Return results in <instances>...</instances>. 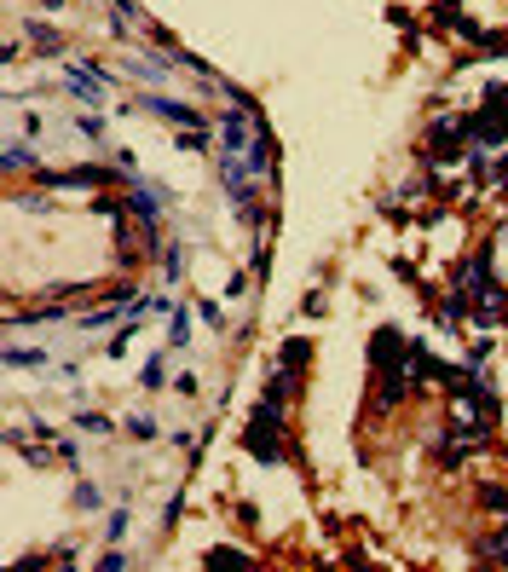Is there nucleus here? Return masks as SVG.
I'll list each match as a JSON object with an SVG mask.
<instances>
[{
  "instance_id": "obj_1",
  "label": "nucleus",
  "mask_w": 508,
  "mask_h": 572,
  "mask_svg": "<svg viewBox=\"0 0 508 572\" xmlns=\"http://www.w3.org/2000/svg\"><path fill=\"white\" fill-rule=\"evenodd\" d=\"M122 168L116 162H81V168H41L35 174V186H46V191H104V186H116V191H127L133 179H116Z\"/></svg>"
},
{
  "instance_id": "obj_2",
  "label": "nucleus",
  "mask_w": 508,
  "mask_h": 572,
  "mask_svg": "<svg viewBox=\"0 0 508 572\" xmlns=\"http://www.w3.org/2000/svg\"><path fill=\"white\" fill-rule=\"evenodd\" d=\"M243 452L254 462H283V405L260 399V410H254L249 428H243Z\"/></svg>"
},
{
  "instance_id": "obj_3",
  "label": "nucleus",
  "mask_w": 508,
  "mask_h": 572,
  "mask_svg": "<svg viewBox=\"0 0 508 572\" xmlns=\"http://www.w3.org/2000/svg\"><path fill=\"white\" fill-rule=\"evenodd\" d=\"M422 156H428V168H445L456 162V156H468V139L456 133V121H428V133H422Z\"/></svg>"
},
{
  "instance_id": "obj_4",
  "label": "nucleus",
  "mask_w": 508,
  "mask_h": 572,
  "mask_svg": "<svg viewBox=\"0 0 508 572\" xmlns=\"http://www.w3.org/2000/svg\"><path fill=\"white\" fill-rule=\"evenodd\" d=\"M410 359V342L398 324H376V336H370V370H405Z\"/></svg>"
},
{
  "instance_id": "obj_5",
  "label": "nucleus",
  "mask_w": 508,
  "mask_h": 572,
  "mask_svg": "<svg viewBox=\"0 0 508 572\" xmlns=\"http://www.w3.org/2000/svg\"><path fill=\"white\" fill-rule=\"evenodd\" d=\"M133 111H144V116H156V121H174V128H202V116L191 111V104H179V99H168L162 87H151V93H139L133 99Z\"/></svg>"
},
{
  "instance_id": "obj_6",
  "label": "nucleus",
  "mask_w": 508,
  "mask_h": 572,
  "mask_svg": "<svg viewBox=\"0 0 508 572\" xmlns=\"http://www.w3.org/2000/svg\"><path fill=\"white\" fill-rule=\"evenodd\" d=\"M122 197H127L133 220H162V209H174V191H162L156 179H133Z\"/></svg>"
},
{
  "instance_id": "obj_7",
  "label": "nucleus",
  "mask_w": 508,
  "mask_h": 572,
  "mask_svg": "<svg viewBox=\"0 0 508 572\" xmlns=\"http://www.w3.org/2000/svg\"><path fill=\"white\" fill-rule=\"evenodd\" d=\"M64 93H70V99H76V104H87V111H99V104L111 99L116 87H104V81L93 76L87 64H64Z\"/></svg>"
},
{
  "instance_id": "obj_8",
  "label": "nucleus",
  "mask_w": 508,
  "mask_h": 572,
  "mask_svg": "<svg viewBox=\"0 0 508 572\" xmlns=\"http://www.w3.org/2000/svg\"><path fill=\"white\" fill-rule=\"evenodd\" d=\"M474 324L508 330V289H503V278H497V284H486V289L474 295Z\"/></svg>"
},
{
  "instance_id": "obj_9",
  "label": "nucleus",
  "mask_w": 508,
  "mask_h": 572,
  "mask_svg": "<svg viewBox=\"0 0 508 572\" xmlns=\"http://www.w3.org/2000/svg\"><path fill=\"white\" fill-rule=\"evenodd\" d=\"M23 35L35 41V58H64V53H70V46H64V35H58L46 18H23Z\"/></svg>"
},
{
  "instance_id": "obj_10",
  "label": "nucleus",
  "mask_w": 508,
  "mask_h": 572,
  "mask_svg": "<svg viewBox=\"0 0 508 572\" xmlns=\"http://www.w3.org/2000/svg\"><path fill=\"white\" fill-rule=\"evenodd\" d=\"M168 352H174V347H156L151 359H144V370H139V387H144V394H162V387L174 382V370H168Z\"/></svg>"
},
{
  "instance_id": "obj_11",
  "label": "nucleus",
  "mask_w": 508,
  "mask_h": 572,
  "mask_svg": "<svg viewBox=\"0 0 508 572\" xmlns=\"http://www.w3.org/2000/svg\"><path fill=\"white\" fill-rule=\"evenodd\" d=\"M202 567H209V572H249V567H254V555L232 550V543H220V550H209V555H202Z\"/></svg>"
},
{
  "instance_id": "obj_12",
  "label": "nucleus",
  "mask_w": 508,
  "mask_h": 572,
  "mask_svg": "<svg viewBox=\"0 0 508 572\" xmlns=\"http://www.w3.org/2000/svg\"><path fill=\"white\" fill-rule=\"evenodd\" d=\"M277 364L300 376V370H307V364H312V342H307V336H289V342L277 347Z\"/></svg>"
},
{
  "instance_id": "obj_13",
  "label": "nucleus",
  "mask_w": 508,
  "mask_h": 572,
  "mask_svg": "<svg viewBox=\"0 0 508 572\" xmlns=\"http://www.w3.org/2000/svg\"><path fill=\"white\" fill-rule=\"evenodd\" d=\"M0 162H6V174H41V151L35 145H6Z\"/></svg>"
},
{
  "instance_id": "obj_14",
  "label": "nucleus",
  "mask_w": 508,
  "mask_h": 572,
  "mask_svg": "<svg viewBox=\"0 0 508 572\" xmlns=\"http://www.w3.org/2000/svg\"><path fill=\"white\" fill-rule=\"evenodd\" d=\"M127 319V307H99V312H87V319H76V330H87V336H99V330H111V324H122Z\"/></svg>"
},
{
  "instance_id": "obj_15",
  "label": "nucleus",
  "mask_w": 508,
  "mask_h": 572,
  "mask_svg": "<svg viewBox=\"0 0 508 572\" xmlns=\"http://www.w3.org/2000/svg\"><path fill=\"white\" fill-rule=\"evenodd\" d=\"M168 347H191V307H174L168 312Z\"/></svg>"
},
{
  "instance_id": "obj_16",
  "label": "nucleus",
  "mask_w": 508,
  "mask_h": 572,
  "mask_svg": "<svg viewBox=\"0 0 508 572\" xmlns=\"http://www.w3.org/2000/svg\"><path fill=\"white\" fill-rule=\"evenodd\" d=\"M185 278V243H168L162 249V284H179Z\"/></svg>"
},
{
  "instance_id": "obj_17",
  "label": "nucleus",
  "mask_w": 508,
  "mask_h": 572,
  "mask_svg": "<svg viewBox=\"0 0 508 572\" xmlns=\"http://www.w3.org/2000/svg\"><path fill=\"white\" fill-rule=\"evenodd\" d=\"M46 352L41 347H6V370H41Z\"/></svg>"
},
{
  "instance_id": "obj_18",
  "label": "nucleus",
  "mask_w": 508,
  "mask_h": 572,
  "mask_svg": "<svg viewBox=\"0 0 508 572\" xmlns=\"http://www.w3.org/2000/svg\"><path fill=\"white\" fill-rule=\"evenodd\" d=\"M479 509H491V515H503L508 520V485H497V480H491V485H479Z\"/></svg>"
},
{
  "instance_id": "obj_19",
  "label": "nucleus",
  "mask_w": 508,
  "mask_h": 572,
  "mask_svg": "<svg viewBox=\"0 0 508 572\" xmlns=\"http://www.w3.org/2000/svg\"><path fill=\"white\" fill-rule=\"evenodd\" d=\"M70 422H76L81 434H111V428H116V422L104 417V410H87V405H81V410H76V417H70Z\"/></svg>"
},
{
  "instance_id": "obj_20",
  "label": "nucleus",
  "mask_w": 508,
  "mask_h": 572,
  "mask_svg": "<svg viewBox=\"0 0 508 572\" xmlns=\"http://www.w3.org/2000/svg\"><path fill=\"white\" fill-rule=\"evenodd\" d=\"M70 503H76V515H93V509L104 503V492L93 480H76V497H70Z\"/></svg>"
},
{
  "instance_id": "obj_21",
  "label": "nucleus",
  "mask_w": 508,
  "mask_h": 572,
  "mask_svg": "<svg viewBox=\"0 0 508 572\" xmlns=\"http://www.w3.org/2000/svg\"><path fill=\"white\" fill-rule=\"evenodd\" d=\"M6 445H12V452H18L23 462H29V468H46V452H41V445H29V440H23V434H18V428H12V434H6Z\"/></svg>"
},
{
  "instance_id": "obj_22",
  "label": "nucleus",
  "mask_w": 508,
  "mask_h": 572,
  "mask_svg": "<svg viewBox=\"0 0 508 572\" xmlns=\"http://www.w3.org/2000/svg\"><path fill=\"white\" fill-rule=\"evenodd\" d=\"M197 319H202V324H209V330H214V336H220V330H225V312H220V301H209V295H202V301H197Z\"/></svg>"
},
{
  "instance_id": "obj_23",
  "label": "nucleus",
  "mask_w": 508,
  "mask_h": 572,
  "mask_svg": "<svg viewBox=\"0 0 508 572\" xmlns=\"http://www.w3.org/2000/svg\"><path fill=\"white\" fill-rule=\"evenodd\" d=\"M127 526H133V515H127L122 503H116V515L104 520V538H111V543H122V538H127Z\"/></svg>"
},
{
  "instance_id": "obj_24",
  "label": "nucleus",
  "mask_w": 508,
  "mask_h": 572,
  "mask_svg": "<svg viewBox=\"0 0 508 572\" xmlns=\"http://www.w3.org/2000/svg\"><path fill=\"white\" fill-rule=\"evenodd\" d=\"M127 434H133V440H139V445H151V440H156V434H162V428H156V417H127Z\"/></svg>"
},
{
  "instance_id": "obj_25",
  "label": "nucleus",
  "mask_w": 508,
  "mask_h": 572,
  "mask_svg": "<svg viewBox=\"0 0 508 572\" xmlns=\"http://www.w3.org/2000/svg\"><path fill=\"white\" fill-rule=\"evenodd\" d=\"M76 133H81V139H99V133H104V116H99V111H81V116H76Z\"/></svg>"
},
{
  "instance_id": "obj_26",
  "label": "nucleus",
  "mask_w": 508,
  "mask_h": 572,
  "mask_svg": "<svg viewBox=\"0 0 508 572\" xmlns=\"http://www.w3.org/2000/svg\"><path fill=\"white\" fill-rule=\"evenodd\" d=\"M12 209H29V214H41V209H46V191H12Z\"/></svg>"
},
{
  "instance_id": "obj_27",
  "label": "nucleus",
  "mask_w": 508,
  "mask_h": 572,
  "mask_svg": "<svg viewBox=\"0 0 508 572\" xmlns=\"http://www.w3.org/2000/svg\"><path fill=\"white\" fill-rule=\"evenodd\" d=\"M122 567H133V555L122 543H111V555H99V572H122Z\"/></svg>"
},
{
  "instance_id": "obj_28",
  "label": "nucleus",
  "mask_w": 508,
  "mask_h": 572,
  "mask_svg": "<svg viewBox=\"0 0 508 572\" xmlns=\"http://www.w3.org/2000/svg\"><path fill=\"white\" fill-rule=\"evenodd\" d=\"M179 515H185V492L168 497V509H162V532H174V526H179Z\"/></svg>"
},
{
  "instance_id": "obj_29",
  "label": "nucleus",
  "mask_w": 508,
  "mask_h": 572,
  "mask_svg": "<svg viewBox=\"0 0 508 572\" xmlns=\"http://www.w3.org/2000/svg\"><path fill=\"white\" fill-rule=\"evenodd\" d=\"M179 151H209V133H202V128H185V133H179Z\"/></svg>"
},
{
  "instance_id": "obj_30",
  "label": "nucleus",
  "mask_w": 508,
  "mask_h": 572,
  "mask_svg": "<svg viewBox=\"0 0 508 572\" xmlns=\"http://www.w3.org/2000/svg\"><path fill=\"white\" fill-rule=\"evenodd\" d=\"M104 6L116 12V18H127V23H144V12H139V0H104Z\"/></svg>"
},
{
  "instance_id": "obj_31",
  "label": "nucleus",
  "mask_w": 508,
  "mask_h": 572,
  "mask_svg": "<svg viewBox=\"0 0 508 572\" xmlns=\"http://www.w3.org/2000/svg\"><path fill=\"white\" fill-rule=\"evenodd\" d=\"M491 347H497L491 336H474V347H468V364H486V359H491Z\"/></svg>"
},
{
  "instance_id": "obj_32",
  "label": "nucleus",
  "mask_w": 508,
  "mask_h": 572,
  "mask_svg": "<svg viewBox=\"0 0 508 572\" xmlns=\"http://www.w3.org/2000/svg\"><path fill=\"white\" fill-rule=\"evenodd\" d=\"M174 387H179L185 399H197V394H202V376H191V370H185V376H174Z\"/></svg>"
},
{
  "instance_id": "obj_33",
  "label": "nucleus",
  "mask_w": 508,
  "mask_h": 572,
  "mask_svg": "<svg viewBox=\"0 0 508 572\" xmlns=\"http://www.w3.org/2000/svg\"><path fill=\"white\" fill-rule=\"evenodd\" d=\"M76 555H81L76 543H58V550H53V561H58V567H76Z\"/></svg>"
},
{
  "instance_id": "obj_34",
  "label": "nucleus",
  "mask_w": 508,
  "mask_h": 572,
  "mask_svg": "<svg viewBox=\"0 0 508 572\" xmlns=\"http://www.w3.org/2000/svg\"><path fill=\"white\" fill-rule=\"evenodd\" d=\"M491 186H508V156H497V162H491Z\"/></svg>"
}]
</instances>
